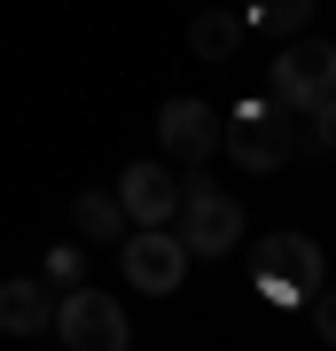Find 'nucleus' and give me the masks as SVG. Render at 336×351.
Returning a JSON list of instances; mask_svg holds the SVG:
<instances>
[{"mask_svg":"<svg viewBox=\"0 0 336 351\" xmlns=\"http://www.w3.org/2000/svg\"><path fill=\"white\" fill-rule=\"evenodd\" d=\"M235 16H243L250 39H298L313 24V0H243Z\"/></svg>","mask_w":336,"mask_h":351,"instance_id":"nucleus-11","label":"nucleus"},{"mask_svg":"<svg viewBox=\"0 0 336 351\" xmlns=\"http://www.w3.org/2000/svg\"><path fill=\"white\" fill-rule=\"evenodd\" d=\"M313 336L336 351V289H321V297H313Z\"/></svg>","mask_w":336,"mask_h":351,"instance_id":"nucleus-14","label":"nucleus"},{"mask_svg":"<svg viewBox=\"0 0 336 351\" xmlns=\"http://www.w3.org/2000/svg\"><path fill=\"white\" fill-rule=\"evenodd\" d=\"M250 281H258V297L266 304H282V313H298V304H313L328 289V258H321V242H305V234H266V250L258 265H250Z\"/></svg>","mask_w":336,"mask_h":351,"instance_id":"nucleus-1","label":"nucleus"},{"mask_svg":"<svg viewBox=\"0 0 336 351\" xmlns=\"http://www.w3.org/2000/svg\"><path fill=\"white\" fill-rule=\"evenodd\" d=\"M117 265H125V281H133L141 297H172L188 281V242L164 234V226H133V234L117 242Z\"/></svg>","mask_w":336,"mask_h":351,"instance_id":"nucleus-4","label":"nucleus"},{"mask_svg":"<svg viewBox=\"0 0 336 351\" xmlns=\"http://www.w3.org/2000/svg\"><path fill=\"white\" fill-rule=\"evenodd\" d=\"M117 203H125V219H133V226H172L180 203H188V188L172 180V164H125Z\"/></svg>","mask_w":336,"mask_h":351,"instance_id":"nucleus-8","label":"nucleus"},{"mask_svg":"<svg viewBox=\"0 0 336 351\" xmlns=\"http://www.w3.org/2000/svg\"><path fill=\"white\" fill-rule=\"evenodd\" d=\"M71 219H78V234H87V242H125V203H117V188L78 195V203H71Z\"/></svg>","mask_w":336,"mask_h":351,"instance_id":"nucleus-12","label":"nucleus"},{"mask_svg":"<svg viewBox=\"0 0 336 351\" xmlns=\"http://www.w3.org/2000/svg\"><path fill=\"white\" fill-rule=\"evenodd\" d=\"M172 234L188 242V258H227V250L243 242V203L227 195V188H188Z\"/></svg>","mask_w":336,"mask_h":351,"instance_id":"nucleus-5","label":"nucleus"},{"mask_svg":"<svg viewBox=\"0 0 336 351\" xmlns=\"http://www.w3.org/2000/svg\"><path fill=\"white\" fill-rule=\"evenodd\" d=\"M313 149H321V156H336V94L313 110Z\"/></svg>","mask_w":336,"mask_h":351,"instance_id":"nucleus-15","label":"nucleus"},{"mask_svg":"<svg viewBox=\"0 0 336 351\" xmlns=\"http://www.w3.org/2000/svg\"><path fill=\"white\" fill-rule=\"evenodd\" d=\"M55 336H63V351H125L133 343V320H125V304H110L102 289H63Z\"/></svg>","mask_w":336,"mask_h":351,"instance_id":"nucleus-3","label":"nucleus"},{"mask_svg":"<svg viewBox=\"0 0 336 351\" xmlns=\"http://www.w3.org/2000/svg\"><path fill=\"white\" fill-rule=\"evenodd\" d=\"M243 16L235 8H196L188 16V55H196V63H235L243 55Z\"/></svg>","mask_w":336,"mask_h":351,"instance_id":"nucleus-10","label":"nucleus"},{"mask_svg":"<svg viewBox=\"0 0 336 351\" xmlns=\"http://www.w3.org/2000/svg\"><path fill=\"white\" fill-rule=\"evenodd\" d=\"M87 281V250H78V242H55L47 250V289H78Z\"/></svg>","mask_w":336,"mask_h":351,"instance_id":"nucleus-13","label":"nucleus"},{"mask_svg":"<svg viewBox=\"0 0 336 351\" xmlns=\"http://www.w3.org/2000/svg\"><path fill=\"white\" fill-rule=\"evenodd\" d=\"M328 94H336V47H328V39H289V47L274 55V101L321 110Z\"/></svg>","mask_w":336,"mask_h":351,"instance_id":"nucleus-6","label":"nucleus"},{"mask_svg":"<svg viewBox=\"0 0 336 351\" xmlns=\"http://www.w3.org/2000/svg\"><path fill=\"white\" fill-rule=\"evenodd\" d=\"M157 141H164L172 164H203V156L227 141V117L212 110V101H196V94H172V101L157 110Z\"/></svg>","mask_w":336,"mask_h":351,"instance_id":"nucleus-7","label":"nucleus"},{"mask_svg":"<svg viewBox=\"0 0 336 351\" xmlns=\"http://www.w3.org/2000/svg\"><path fill=\"white\" fill-rule=\"evenodd\" d=\"M55 289L47 281H0V336H39V328H55Z\"/></svg>","mask_w":336,"mask_h":351,"instance_id":"nucleus-9","label":"nucleus"},{"mask_svg":"<svg viewBox=\"0 0 336 351\" xmlns=\"http://www.w3.org/2000/svg\"><path fill=\"white\" fill-rule=\"evenodd\" d=\"M227 149H235L243 172H282L298 156V125H289V101L274 94H243L227 110Z\"/></svg>","mask_w":336,"mask_h":351,"instance_id":"nucleus-2","label":"nucleus"}]
</instances>
